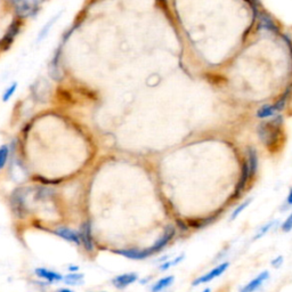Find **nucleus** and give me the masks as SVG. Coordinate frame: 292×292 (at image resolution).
Returning <instances> with one entry per match:
<instances>
[{
    "mask_svg": "<svg viewBox=\"0 0 292 292\" xmlns=\"http://www.w3.org/2000/svg\"><path fill=\"white\" fill-rule=\"evenodd\" d=\"M28 195H29L28 189H17L12 194V198H11L12 210L16 217H19V218L25 217L26 212H28V203H26V198H28Z\"/></svg>",
    "mask_w": 292,
    "mask_h": 292,
    "instance_id": "obj_2",
    "label": "nucleus"
},
{
    "mask_svg": "<svg viewBox=\"0 0 292 292\" xmlns=\"http://www.w3.org/2000/svg\"><path fill=\"white\" fill-rule=\"evenodd\" d=\"M287 203H288V206H292V189H290V192H289V194H288Z\"/></svg>",
    "mask_w": 292,
    "mask_h": 292,
    "instance_id": "obj_28",
    "label": "nucleus"
},
{
    "mask_svg": "<svg viewBox=\"0 0 292 292\" xmlns=\"http://www.w3.org/2000/svg\"><path fill=\"white\" fill-rule=\"evenodd\" d=\"M175 235H176V228L172 225L167 226L165 232L162 233L161 238L157 239V240L153 243L152 247L147 248V249H149V251L151 252V255L157 254V252L162 251L163 249H165L167 245H168L170 242L173 240Z\"/></svg>",
    "mask_w": 292,
    "mask_h": 292,
    "instance_id": "obj_5",
    "label": "nucleus"
},
{
    "mask_svg": "<svg viewBox=\"0 0 292 292\" xmlns=\"http://www.w3.org/2000/svg\"><path fill=\"white\" fill-rule=\"evenodd\" d=\"M60 16H61V13H58L57 15H55L54 17H52L51 19H49V21L47 22V24L44 25V28L41 29V31L39 32V35H38V39H37L38 42H40L41 40H44V39L46 37H47L48 34H49V31L52 30V26L57 22V19H58V17H60Z\"/></svg>",
    "mask_w": 292,
    "mask_h": 292,
    "instance_id": "obj_20",
    "label": "nucleus"
},
{
    "mask_svg": "<svg viewBox=\"0 0 292 292\" xmlns=\"http://www.w3.org/2000/svg\"><path fill=\"white\" fill-rule=\"evenodd\" d=\"M16 89H17V83L12 84L11 86H9V87L7 88V89L5 90L4 95H2V101H4V102H8L9 100H11L13 95L15 94Z\"/></svg>",
    "mask_w": 292,
    "mask_h": 292,
    "instance_id": "obj_25",
    "label": "nucleus"
},
{
    "mask_svg": "<svg viewBox=\"0 0 292 292\" xmlns=\"http://www.w3.org/2000/svg\"><path fill=\"white\" fill-rule=\"evenodd\" d=\"M113 252L122 256L124 258L133 259V260H144V259L152 256L149 249H118V250H114Z\"/></svg>",
    "mask_w": 292,
    "mask_h": 292,
    "instance_id": "obj_8",
    "label": "nucleus"
},
{
    "mask_svg": "<svg viewBox=\"0 0 292 292\" xmlns=\"http://www.w3.org/2000/svg\"><path fill=\"white\" fill-rule=\"evenodd\" d=\"M201 292H211V290H210L209 288H206V289H205V290H202Z\"/></svg>",
    "mask_w": 292,
    "mask_h": 292,
    "instance_id": "obj_31",
    "label": "nucleus"
},
{
    "mask_svg": "<svg viewBox=\"0 0 292 292\" xmlns=\"http://www.w3.org/2000/svg\"><path fill=\"white\" fill-rule=\"evenodd\" d=\"M250 182V175H249V168L247 162L243 163V166H242V170H241V176L240 178H239V182L236 184V189H235V198H239L243 191L247 188L248 183Z\"/></svg>",
    "mask_w": 292,
    "mask_h": 292,
    "instance_id": "obj_14",
    "label": "nucleus"
},
{
    "mask_svg": "<svg viewBox=\"0 0 292 292\" xmlns=\"http://www.w3.org/2000/svg\"><path fill=\"white\" fill-rule=\"evenodd\" d=\"M229 267V262L228 261H224L222 262V264H219L218 266H216L212 268V270H210L208 273L201 275V276H199L198 278H195L194 281L192 282L193 287H198V285L201 284H206L209 283V282L214 281L215 278H217L225 273L226 271L228 270Z\"/></svg>",
    "mask_w": 292,
    "mask_h": 292,
    "instance_id": "obj_4",
    "label": "nucleus"
},
{
    "mask_svg": "<svg viewBox=\"0 0 292 292\" xmlns=\"http://www.w3.org/2000/svg\"><path fill=\"white\" fill-rule=\"evenodd\" d=\"M63 281H64L65 284L71 285V287L80 285V284L84 283V274L72 272V273L65 275V276L63 277Z\"/></svg>",
    "mask_w": 292,
    "mask_h": 292,
    "instance_id": "obj_19",
    "label": "nucleus"
},
{
    "mask_svg": "<svg viewBox=\"0 0 292 292\" xmlns=\"http://www.w3.org/2000/svg\"><path fill=\"white\" fill-rule=\"evenodd\" d=\"M9 155V147L7 145L0 146V170L5 168V166L7 165Z\"/></svg>",
    "mask_w": 292,
    "mask_h": 292,
    "instance_id": "obj_22",
    "label": "nucleus"
},
{
    "mask_svg": "<svg viewBox=\"0 0 292 292\" xmlns=\"http://www.w3.org/2000/svg\"><path fill=\"white\" fill-rule=\"evenodd\" d=\"M19 31V23L17 21H14L9 26L7 34H5V37L2 38V40L0 41V48L1 49H8L11 47L13 40H14L15 35L17 34Z\"/></svg>",
    "mask_w": 292,
    "mask_h": 292,
    "instance_id": "obj_15",
    "label": "nucleus"
},
{
    "mask_svg": "<svg viewBox=\"0 0 292 292\" xmlns=\"http://www.w3.org/2000/svg\"><path fill=\"white\" fill-rule=\"evenodd\" d=\"M70 271L71 272H77L78 271V267L77 266H71L70 267Z\"/></svg>",
    "mask_w": 292,
    "mask_h": 292,
    "instance_id": "obj_30",
    "label": "nucleus"
},
{
    "mask_svg": "<svg viewBox=\"0 0 292 292\" xmlns=\"http://www.w3.org/2000/svg\"><path fill=\"white\" fill-rule=\"evenodd\" d=\"M283 257L282 256H278V257H276L275 259H273L272 260V266H273L274 268H278L282 266V264H283Z\"/></svg>",
    "mask_w": 292,
    "mask_h": 292,
    "instance_id": "obj_27",
    "label": "nucleus"
},
{
    "mask_svg": "<svg viewBox=\"0 0 292 292\" xmlns=\"http://www.w3.org/2000/svg\"><path fill=\"white\" fill-rule=\"evenodd\" d=\"M247 162L248 168H249V175H250V180L255 179L256 175L258 172V167H259V157L258 153L252 146H249L247 150Z\"/></svg>",
    "mask_w": 292,
    "mask_h": 292,
    "instance_id": "obj_12",
    "label": "nucleus"
},
{
    "mask_svg": "<svg viewBox=\"0 0 292 292\" xmlns=\"http://www.w3.org/2000/svg\"><path fill=\"white\" fill-rule=\"evenodd\" d=\"M56 292H74V291H72L71 289H68V288H62V289H58Z\"/></svg>",
    "mask_w": 292,
    "mask_h": 292,
    "instance_id": "obj_29",
    "label": "nucleus"
},
{
    "mask_svg": "<svg viewBox=\"0 0 292 292\" xmlns=\"http://www.w3.org/2000/svg\"><path fill=\"white\" fill-rule=\"evenodd\" d=\"M16 13L23 17H31L37 14L42 0H8Z\"/></svg>",
    "mask_w": 292,
    "mask_h": 292,
    "instance_id": "obj_3",
    "label": "nucleus"
},
{
    "mask_svg": "<svg viewBox=\"0 0 292 292\" xmlns=\"http://www.w3.org/2000/svg\"><path fill=\"white\" fill-rule=\"evenodd\" d=\"M138 280V275L137 273H134V272H131V273H124L121 275H118L112 280V284L114 285V288H117L118 290H123V289H126L131 285L133 283H135V282Z\"/></svg>",
    "mask_w": 292,
    "mask_h": 292,
    "instance_id": "obj_10",
    "label": "nucleus"
},
{
    "mask_svg": "<svg viewBox=\"0 0 292 292\" xmlns=\"http://www.w3.org/2000/svg\"><path fill=\"white\" fill-rule=\"evenodd\" d=\"M276 114L277 111L275 109L274 104H265L261 107H259L257 111V118L259 119H268V118H273Z\"/></svg>",
    "mask_w": 292,
    "mask_h": 292,
    "instance_id": "obj_18",
    "label": "nucleus"
},
{
    "mask_svg": "<svg viewBox=\"0 0 292 292\" xmlns=\"http://www.w3.org/2000/svg\"><path fill=\"white\" fill-rule=\"evenodd\" d=\"M61 56H62V45L58 46V48L55 51L54 56H52L51 63H49L48 71L49 75L52 79H54L55 81H62L63 80V72L61 69Z\"/></svg>",
    "mask_w": 292,
    "mask_h": 292,
    "instance_id": "obj_6",
    "label": "nucleus"
},
{
    "mask_svg": "<svg viewBox=\"0 0 292 292\" xmlns=\"http://www.w3.org/2000/svg\"><path fill=\"white\" fill-rule=\"evenodd\" d=\"M281 228H282V231L285 232V233L292 231V211L290 212V215L288 216V218L283 222V224H282Z\"/></svg>",
    "mask_w": 292,
    "mask_h": 292,
    "instance_id": "obj_26",
    "label": "nucleus"
},
{
    "mask_svg": "<svg viewBox=\"0 0 292 292\" xmlns=\"http://www.w3.org/2000/svg\"><path fill=\"white\" fill-rule=\"evenodd\" d=\"M283 123V118L276 114L271 120L264 121L258 126V137L268 152L277 153L283 147L282 146L284 143Z\"/></svg>",
    "mask_w": 292,
    "mask_h": 292,
    "instance_id": "obj_1",
    "label": "nucleus"
},
{
    "mask_svg": "<svg viewBox=\"0 0 292 292\" xmlns=\"http://www.w3.org/2000/svg\"><path fill=\"white\" fill-rule=\"evenodd\" d=\"M270 276L271 274L268 271L261 272V273L258 274L255 278H252L249 283L245 284L243 288H241L240 292H256L264 285V283L270 278Z\"/></svg>",
    "mask_w": 292,
    "mask_h": 292,
    "instance_id": "obj_9",
    "label": "nucleus"
},
{
    "mask_svg": "<svg viewBox=\"0 0 292 292\" xmlns=\"http://www.w3.org/2000/svg\"><path fill=\"white\" fill-rule=\"evenodd\" d=\"M49 90H51V85L45 79H39L32 86V93H34L37 100L41 102H46V100H47L49 96Z\"/></svg>",
    "mask_w": 292,
    "mask_h": 292,
    "instance_id": "obj_11",
    "label": "nucleus"
},
{
    "mask_svg": "<svg viewBox=\"0 0 292 292\" xmlns=\"http://www.w3.org/2000/svg\"><path fill=\"white\" fill-rule=\"evenodd\" d=\"M35 275H37L38 277L42 278V280L49 282V283H56V282L63 281V276L60 273H57V272L47 270V268H35L34 271Z\"/></svg>",
    "mask_w": 292,
    "mask_h": 292,
    "instance_id": "obj_13",
    "label": "nucleus"
},
{
    "mask_svg": "<svg viewBox=\"0 0 292 292\" xmlns=\"http://www.w3.org/2000/svg\"><path fill=\"white\" fill-rule=\"evenodd\" d=\"M55 234L57 236H60V238L64 239V240H67L69 242H72V243L75 244H81L80 242V238H79V233H77L73 229L69 228V227H60L57 228L56 231H55Z\"/></svg>",
    "mask_w": 292,
    "mask_h": 292,
    "instance_id": "obj_16",
    "label": "nucleus"
},
{
    "mask_svg": "<svg viewBox=\"0 0 292 292\" xmlns=\"http://www.w3.org/2000/svg\"><path fill=\"white\" fill-rule=\"evenodd\" d=\"M274 225H275V222H270V223H267V224H265V225L262 226V227H260V229H259V231L257 232V234L255 235V240H259V239H261L262 236L266 235L267 233L271 231L272 227H273Z\"/></svg>",
    "mask_w": 292,
    "mask_h": 292,
    "instance_id": "obj_24",
    "label": "nucleus"
},
{
    "mask_svg": "<svg viewBox=\"0 0 292 292\" xmlns=\"http://www.w3.org/2000/svg\"><path fill=\"white\" fill-rule=\"evenodd\" d=\"M251 201H252V199H248V200H245V201L243 203H241L240 206H236L235 210H234V211H233V214L231 216V221H234V219L238 218L239 216H240L242 214V212H243L244 210L248 208L249 205H250V203H251Z\"/></svg>",
    "mask_w": 292,
    "mask_h": 292,
    "instance_id": "obj_23",
    "label": "nucleus"
},
{
    "mask_svg": "<svg viewBox=\"0 0 292 292\" xmlns=\"http://www.w3.org/2000/svg\"><path fill=\"white\" fill-rule=\"evenodd\" d=\"M79 238H80V242L83 243L84 248L86 249L87 252L94 251V239L93 233H91V225L89 222H85L80 227V232H79Z\"/></svg>",
    "mask_w": 292,
    "mask_h": 292,
    "instance_id": "obj_7",
    "label": "nucleus"
},
{
    "mask_svg": "<svg viewBox=\"0 0 292 292\" xmlns=\"http://www.w3.org/2000/svg\"><path fill=\"white\" fill-rule=\"evenodd\" d=\"M173 280H175V277H173L172 275L160 278V280H157L155 283L151 287V292H162L163 290H166V289L172 287Z\"/></svg>",
    "mask_w": 292,
    "mask_h": 292,
    "instance_id": "obj_17",
    "label": "nucleus"
},
{
    "mask_svg": "<svg viewBox=\"0 0 292 292\" xmlns=\"http://www.w3.org/2000/svg\"><path fill=\"white\" fill-rule=\"evenodd\" d=\"M183 259H184V255H180V256H178V257H176L173 259H167V260H165L161 265H160V270L163 271V272L168 271L172 267L176 266L177 264H179V262L182 261Z\"/></svg>",
    "mask_w": 292,
    "mask_h": 292,
    "instance_id": "obj_21",
    "label": "nucleus"
}]
</instances>
